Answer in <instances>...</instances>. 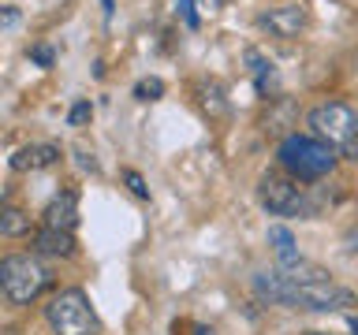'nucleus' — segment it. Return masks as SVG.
<instances>
[{
    "label": "nucleus",
    "instance_id": "f257e3e1",
    "mask_svg": "<svg viewBox=\"0 0 358 335\" xmlns=\"http://www.w3.org/2000/svg\"><path fill=\"white\" fill-rule=\"evenodd\" d=\"M254 295L265 306H284V309H310V313H329L358 306L355 290L332 283V276L317 265H295V268H262L254 272Z\"/></svg>",
    "mask_w": 358,
    "mask_h": 335
},
{
    "label": "nucleus",
    "instance_id": "f03ea898",
    "mask_svg": "<svg viewBox=\"0 0 358 335\" xmlns=\"http://www.w3.org/2000/svg\"><path fill=\"white\" fill-rule=\"evenodd\" d=\"M280 168L295 179V183H317V179L332 175L336 172V149L329 142L313 138V134H287L284 142H280Z\"/></svg>",
    "mask_w": 358,
    "mask_h": 335
},
{
    "label": "nucleus",
    "instance_id": "7ed1b4c3",
    "mask_svg": "<svg viewBox=\"0 0 358 335\" xmlns=\"http://www.w3.org/2000/svg\"><path fill=\"white\" fill-rule=\"evenodd\" d=\"M306 127L313 138L329 142L332 149H343L347 156H358V112L343 100H324L306 112Z\"/></svg>",
    "mask_w": 358,
    "mask_h": 335
},
{
    "label": "nucleus",
    "instance_id": "20e7f679",
    "mask_svg": "<svg viewBox=\"0 0 358 335\" xmlns=\"http://www.w3.org/2000/svg\"><path fill=\"white\" fill-rule=\"evenodd\" d=\"M49 268L38 261V253H11L0 261V290L11 306H30L49 287Z\"/></svg>",
    "mask_w": 358,
    "mask_h": 335
},
{
    "label": "nucleus",
    "instance_id": "39448f33",
    "mask_svg": "<svg viewBox=\"0 0 358 335\" xmlns=\"http://www.w3.org/2000/svg\"><path fill=\"white\" fill-rule=\"evenodd\" d=\"M45 320L56 335H97L101 332V320L94 306H90L86 290L78 287H67V290H56L45 306Z\"/></svg>",
    "mask_w": 358,
    "mask_h": 335
},
{
    "label": "nucleus",
    "instance_id": "423d86ee",
    "mask_svg": "<svg viewBox=\"0 0 358 335\" xmlns=\"http://www.w3.org/2000/svg\"><path fill=\"white\" fill-rule=\"evenodd\" d=\"M257 201L268 216H295L306 212V194L287 172H265L257 179Z\"/></svg>",
    "mask_w": 358,
    "mask_h": 335
},
{
    "label": "nucleus",
    "instance_id": "0eeeda50",
    "mask_svg": "<svg viewBox=\"0 0 358 335\" xmlns=\"http://www.w3.org/2000/svg\"><path fill=\"white\" fill-rule=\"evenodd\" d=\"M306 22H310V11L302 4H284V8H273L265 15H257V27L265 34H273V38H299L306 30Z\"/></svg>",
    "mask_w": 358,
    "mask_h": 335
},
{
    "label": "nucleus",
    "instance_id": "6e6552de",
    "mask_svg": "<svg viewBox=\"0 0 358 335\" xmlns=\"http://www.w3.org/2000/svg\"><path fill=\"white\" fill-rule=\"evenodd\" d=\"M78 223V194L75 190H60L41 212V228H56V231H75Z\"/></svg>",
    "mask_w": 358,
    "mask_h": 335
},
{
    "label": "nucleus",
    "instance_id": "1a4fd4ad",
    "mask_svg": "<svg viewBox=\"0 0 358 335\" xmlns=\"http://www.w3.org/2000/svg\"><path fill=\"white\" fill-rule=\"evenodd\" d=\"M78 242L71 231H56V228H41L34 234V253L38 257H56V261H67V257H75Z\"/></svg>",
    "mask_w": 358,
    "mask_h": 335
},
{
    "label": "nucleus",
    "instance_id": "9d476101",
    "mask_svg": "<svg viewBox=\"0 0 358 335\" xmlns=\"http://www.w3.org/2000/svg\"><path fill=\"white\" fill-rule=\"evenodd\" d=\"M56 161H60V145H22L11 153V172H38V168H52Z\"/></svg>",
    "mask_w": 358,
    "mask_h": 335
},
{
    "label": "nucleus",
    "instance_id": "9b49d317",
    "mask_svg": "<svg viewBox=\"0 0 358 335\" xmlns=\"http://www.w3.org/2000/svg\"><path fill=\"white\" fill-rule=\"evenodd\" d=\"M268 246H273V257H276V268H295L302 265V253H299V242L284 223H273L268 228Z\"/></svg>",
    "mask_w": 358,
    "mask_h": 335
},
{
    "label": "nucleus",
    "instance_id": "f8f14e48",
    "mask_svg": "<svg viewBox=\"0 0 358 335\" xmlns=\"http://www.w3.org/2000/svg\"><path fill=\"white\" fill-rule=\"evenodd\" d=\"M246 64H250V75H254V89H257V94H262V97L276 94V89H280V75H276L273 60H265L257 49H246Z\"/></svg>",
    "mask_w": 358,
    "mask_h": 335
},
{
    "label": "nucleus",
    "instance_id": "ddd939ff",
    "mask_svg": "<svg viewBox=\"0 0 358 335\" xmlns=\"http://www.w3.org/2000/svg\"><path fill=\"white\" fill-rule=\"evenodd\" d=\"M30 231H34V216L27 209H15V205L0 209V239H22Z\"/></svg>",
    "mask_w": 358,
    "mask_h": 335
},
{
    "label": "nucleus",
    "instance_id": "4468645a",
    "mask_svg": "<svg viewBox=\"0 0 358 335\" xmlns=\"http://www.w3.org/2000/svg\"><path fill=\"white\" fill-rule=\"evenodd\" d=\"M198 105H201V112H209L213 119L228 116V97H224V86L217 82V78L198 82Z\"/></svg>",
    "mask_w": 358,
    "mask_h": 335
},
{
    "label": "nucleus",
    "instance_id": "2eb2a0df",
    "mask_svg": "<svg viewBox=\"0 0 358 335\" xmlns=\"http://www.w3.org/2000/svg\"><path fill=\"white\" fill-rule=\"evenodd\" d=\"M134 97L138 100H161L164 97V82L161 78H142V82L134 86Z\"/></svg>",
    "mask_w": 358,
    "mask_h": 335
},
{
    "label": "nucleus",
    "instance_id": "dca6fc26",
    "mask_svg": "<svg viewBox=\"0 0 358 335\" xmlns=\"http://www.w3.org/2000/svg\"><path fill=\"white\" fill-rule=\"evenodd\" d=\"M123 183L131 186V194L138 198V201H150V186H145V179L138 172H131V168H127V172H123Z\"/></svg>",
    "mask_w": 358,
    "mask_h": 335
},
{
    "label": "nucleus",
    "instance_id": "f3484780",
    "mask_svg": "<svg viewBox=\"0 0 358 335\" xmlns=\"http://www.w3.org/2000/svg\"><path fill=\"white\" fill-rule=\"evenodd\" d=\"M90 116H94V105H90V100H78V105L67 112V123H71V127H83Z\"/></svg>",
    "mask_w": 358,
    "mask_h": 335
},
{
    "label": "nucleus",
    "instance_id": "a211bd4d",
    "mask_svg": "<svg viewBox=\"0 0 358 335\" xmlns=\"http://www.w3.org/2000/svg\"><path fill=\"white\" fill-rule=\"evenodd\" d=\"M75 161H78V168H83V172H90V175H97V172H101L97 161H94V153H90L86 145H75Z\"/></svg>",
    "mask_w": 358,
    "mask_h": 335
},
{
    "label": "nucleus",
    "instance_id": "6ab92c4d",
    "mask_svg": "<svg viewBox=\"0 0 358 335\" xmlns=\"http://www.w3.org/2000/svg\"><path fill=\"white\" fill-rule=\"evenodd\" d=\"M19 22H22V11L19 8H11V4L0 8V30H15Z\"/></svg>",
    "mask_w": 358,
    "mask_h": 335
},
{
    "label": "nucleus",
    "instance_id": "aec40b11",
    "mask_svg": "<svg viewBox=\"0 0 358 335\" xmlns=\"http://www.w3.org/2000/svg\"><path fill=\"white\" fill-rule=\"evenodd\" d=\"M30 60L38 64V67H52V64H56V52L49 49V45H34V49H30Z\"/></svg>",
    "mask_w": 358,
    "mask_h": 335
},
{
    "label": "nucleus",
    "instance_id": "412c9836",
    "mask_svg": "<svg viewBox=\"0 0 358 335\" xmlns=\"http://www.w3.org/2000/svg\"><path fill=\"white\" fill-rule=\"evenodd\" d=\"M176 11L183 15V22L190 30H198V11H194V0H176Z\"/></svg>",
    "mask_w": 358,
    "mask_h": 335
},
{
    "label": "nucleus",
    "instance_id": "4be33fe9",
    "mask_svg": "<svg viewBox=\"0 0 358 335\" xmlns=\"http://www.w3.org/2000/svg\"><path fill=\"white\" fill-rule=\"evenodd\" d=\"M343 246H347V250H351V253H358V228H351V231H347Z\"/></svg>",
    "mask_w": 358,
    "mask_h": 335
},
{
    "label": "nucleus",
    "instance_id": "5701e85b",
    "mask_svg": "<svg viewBox=\"0 0 358 335\" xmlns=\"http://www.w3.org/2000/svg\"><path fill=\"white\" fill-rule=\"evenodd\" d=\"M101 8H105V19H112V11H116V8H112V0H101Z\"/></svg>",
    "mask_w": 358,
    "mask_h": 335
},
{
    "label": "nucleus",
    "instance_id": "b1692460",
    "mask_svg": "<svg viewBox=\"0 0 358 335\" xmlns=\"http://www.w3.org/2000/svg\"><path fill=\"white\" fill-rule=\"evenodd\" d=\"M194 335H217V332H213V328H206V324H198V328H194Z\"/></svg>",
    "mask_w": 358,
    "mask_h": 335
},
{
    "label": "nucleus",
    "instance_id": "393cba45",
    "mask_svg": "<svg viewBox=\"0 0 358 335\" xmlns=\"http://www.w3.org/2000/svg\"><path fill=\"white\" fill-rule=\"evenodd\" d=\"M206 4H209V11H217V8H220V0H206Z\"/></svg>",
    "mask_w": 358,
    "mask_h": 335
},
{
    "label": "nucleus",
    "instance_id": "a878e982",
    "mask_svg": "<svg viewBox=\"0 0 358 335\" xmlns=\"http://www.w3.org/2000/svg\"><path fill=\"white\" fill-rule=\"evenodd\" d=\"M302 335H324V332H302Z\"/></svg>",
    "mask_w": 358,
    "mask_h": 335
},
{
    "label": "nucleus",
    "instance_id": "bb28decb",
    "mask_svg": "<svg viewBox=\"0 0 358 335\" xmlns=\"http://www.w3.org/2000/svg\"><path fill=\"white\" fill-rule=\"evenodd\" d=\"M0 295H4V290H0Z\"/></svg>",
    "mask_w": 358,
    "mask_h": 335
}]
</instances>
